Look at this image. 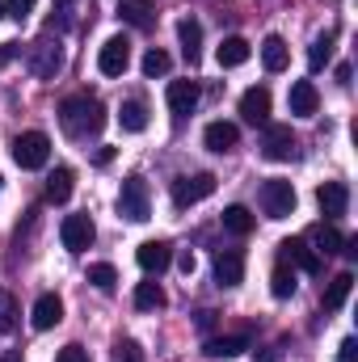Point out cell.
Segmentation results:
<instances>
[{
    "label": "cell",
    "mask_w": 358,
    "mask_h": 362,
    "mask_svg": "<svg viewBox=\"0 0 358 362\" xmlns=\"http://www.w3.org/2000/svg\"><path fill=\"white\" fill-rule=\"evenodd\" d=\"M198 97H202L198 81H169V89H165V101H169V110H173L178 118L198 105Z\"/></svg>",
    "instance_id": "9a60e30c"
},
{
    "label": "cell",
    "mask_w": 358,
    "mask_h": 362,
    "mask_svg": "<svg viewBox=\"0 0 358 362\" xmlns=\"http://www.w3.org/2000/svg\"><path fill=\"white\" fill-rule=\"evenodd\" d=\"M278 253H282V262H287V266H299L304 274H321V253H316V249H308V240H282V245H278Z\"/></svg>",
    "instance_id": "7c38bea8"
},
{
    "label": "cell",
    "mask_w": 358,
    "mask_h": 362,
    "mask_svg": "<svg viewBox=\"0 0 358 362\" xmlns=\"http://www.w3.org/2000/svg\"><path fill=\"white\" fill-rule=\"evenodd\" d=\"M13 160H17L21 169H42V165L51 160V139H47L42 131H21V135L13 139Z\"/></svg>",
    "instance_id": "277c9868"
},
{
    "label": "cell",
    "mask_w": 358,
    "mask_h": 362,
    "mask_svg": "<svg viewBox=\"0 0 358 362\" xmlns=\"http://www.w3.org/2000/svg\"><path fill=\"white\" fill-rule=\"evenodd\" d=\"M118 215H127L131 223H144L152 215V194H148V181L144 177H127L118 189Z\"/></svg>",
    "instance_id": "3957f363"
},
{
    "label": "cell",
    "mask_w": 358,
    "mask_h": 362,
    "mask_svg": "<svg viewBox=\"0 0 358 362\" xmlns=\"http://www.w3.org/2000/svg\"><path fill=\"white\" fill-rule=\"evenodd\" d=\"M245 350H249V337H245V333L211 337V341H207V354H211V358H236V354H245Z\"/></svg>",
    "instance_id": "603a6c76"
},
{
    "label": "cell",
    "mask_w": 358,
    "mask_h": 362,
    "mask_svg": "<svg viewBox=\"0 0 358 362\" xmlns=\"http://www.w3.org/2000/svg\"><path fill=\"white\" fill-rule=\"evenodd\" d=\"M258 362H278V350H266V354H262Z\"/></svg>",
    "instance_id": "7bdbcfd3"
},
{
    "label": "cell",
    "mask_w": 358,
    "mask_h": 362,
    "mask_svg": "<svg viewBox=\"0 0 358 362\" xmlns=\"http://www.w3.org/2000/svg\"><path fill=\"white\" fill-rule=\"evenodd\" d=\"M0 362H21V350H8V354H4Z\"/></svg>",
    "instance_id": "b9f144b4"
},
{
    "label": "cell",
    "mask_w": 358,
    "mask_h": 362,
    "mask_svg": "<svg viewBox=\"0 0 358 362\" xmlns=\"http://www.w3.org/2000/svg\"><path fill=\"white\" fill-rule=\"evenodd\" d=\"M337 362H358V341L354 337H346V341L337 346Z\"/></svg>",
    "instance_id": "74e56055"
},
{
    "label": "cell",
    "mask_w": 358,
    "mask_h": 362,
    "mask_svg": "<svg viewBox=\"0 0 358 362\" xmlns=\"http://www.w3.org/2000/svg\"><path fill=\"white\" fill-rule=\"evenodd\" d=\"M316 105H321V93H316L312 81H295V85H291V114L312 118V114H316Z\"/></svg>",
    "instance_id": "ffe728a7"
},
{
    "label": "cell",
    "mask_w": 358,
    "mask_h": 362,
    "mask_svg": "<svg viewBox=\"0 0 358 362\" xmlns=\"http://www.w3.org/2000/svg\"><path fill=\"white\" fill-rule=\"evenodd\" d=\"M72 181H76L72 177V169L59 165V169L47 177V202H68V198H72Z\"/></svg>",
    "instance_id": "4316f807"
},
{
    "label": "cell",
    "mask_w": 358,
    "mask_h": 362,
    "mask_svg": "<svg viewBox=\"0 0 358 362\" xmlns=\"http://www.w3.org/2000/svg\"><path fill=\"white\" fill-rule=\"evenodd\" d=\"M202 144H207L211 152H232V148L241 144V131H236V122H211V127L202 131Z\"/></svg>",
    "instance_id": "ac0fdd59"
},
{
    "label": "cell",
    "mask_w": 358,
    "mask_h": 362,
    "mask_svg": "<svg viewBox=\"0 0 358 362\" xmlns=\"http://www.w3.org/2000/svg\"><path fill=\"white\" fill-rule=\"evenodd\" d=\"M211 194H215V173H194V177L173 181V206H178V211L202 202V198H211Z\"/></svg>",
    "instance_id": "52a82bcc"
},
{
    "label": "cell",
    "mask_w": 358,
    "mask_h": 362,
    "mask_svg": "<svg viewBox=\"0 0 358 362\" xmlns=\"http://www.w3.org/2000/svg\"><path fill=\"white\" fill-rule=\"evenodd\" d=\"M295 131L291 127H278V122H266V135H262V156L266 160H295Z\"/></svg>",
    "instance_id": "ba28073f"
},
{
    "label": "cell",
    "mask_w": 358,
    "mask_h": 362,
    "mask_svg": "<svg viewBox=\"0 0 358 362\" xmlns=\"http://www.w3.org/2000/svg\"><path fill=\"white\" fill-rule=\"evenodd\" d=\"M118 122H122V131L139 135V131L148 127V110H144V101H122V114H118Z\"/></svg>",
    "instance_id": "f546056e"
},
{
    "label": "cell",
    "mask_w": 358,
    "mask_h": 362,
    "mask_svg": "<svg viewBox=\"0 0 358 362\" xmlns=\"http://www.w3.org/2000/svg\"><path fill=\"white\" fill-rule=\"evenodd\" d=\"M0 17H4V0H0Z\"/></svg>",
    "instance_id": "ee69618b"
},
{
    "label": "cell",
    "mask_w": 358,
    "mask_h": 362,
    "mask_svg": "<svg viewBox=\"0 0 358 362\" xmlns=\"http://www.w3.org/2000/svg\"><path fill=\"white\" fill-rule=\"evenodd\" d=\"M350 291H354V274H350V270H342L337 278H329L325 299H321V303H325V312H337V308L350 299Z\"/></svg>",
    "instance_id": "44dd1931"
},
{
    "label": "cell",
    "mask_w": 358,
    "mask_h": 362,
    "mask_svg": "<svg viewBox=\"0 0 358 362\" xmlns=\"http://www.w3.org/2000/svg\"><path fill=\"white\" fill-rule=\"evenodd\" d=\"M178 38H181V55H185L190 64H198V59H202V25H198V17H181Z\"/></svg>",
    "instance_id": "e0dca14e"
},
{
    "label": "cell",
    "mask_w": 358,
    "mask_h": 362,
    "mask_svg": "<svg viewBox=\"0 0 358 362\" xmlns=\"http://www.w3.org/2000/svg\"><path fill=\"white\" fill-rule=\"evenodd\" d=\"M93 236H97V232H93L89 215H68V219L59 223V240H64L68 253H85V249L93 245Z\"/></svg>",
    "instance_id": "9c48e42d"
},
{
    "label": "cell",
    "mask_w": 358,
    "mask_h": 362,
    "mask_svg": "<svg viewBox=\"0 0 358 362\" xmlns=\"http://www.w3.org/2000/svg\"><path fill=\"white\" fill-rule=\"evenodd\" d=\"M316 202H321V211H325L329 219H342L346 206H350V189H346V181H325V185L316 189Z\"/></svg>",
    "instance_id": "4fadbf2b"
},
{
    "label": "cell",
    "mask_w": 358,
    "mask_h": 362,
    "mask_svg": "<svg viewBox=\"0 0 358 362\" xmlns=\"http://www.w3.org/2000/svg\"><path fill=\"white\" fill-rule=\"evenodd\" d=\"M59 127L72 139H89V135H97L105 127V105L97 97H89V93H76V97H68L59 105Z\"/></svg>",
    "instance_id": "6da1fadb"
},
{
    "label": "cell",
    "mask_w": 358,
    "mask_h": 362,
    "mask_svg": "<svg viewBox=\"0 0 358 362\" xmlns=\"http://www.w3.org/2000/svg\"><path fill=\"white\" fill-rule=\"evenodd\" d=\"M169 68H173V59H169L161 47H152V51L144 55V76H152V81H156V76H165Z\"/></svg>",
    "instance_id": "d6a6232c"
},
{
    "label": "cell",
    "mask_w": 358,
    "mask_h": 362,
    "mask_svg": "<svg viewBox=\"0 0 358 362\" xmlns=\"http://www.w3.org/2000/svg\"><path fill=\"white\" fill-rule=\"evenodd\" d=\"M258 202H262L266 219H287V215H295V185L282 177H270L258 189Z\"/></svg>",
    "instance_id": "7a4b0ae2"
},
{
    "label": "cell",
    "mask_w": 358,
    "mask_h": 362,
    "mask_svg": "<svg viewBox=\"0 0 358 362\" xmlns=\"http://www.w3.org/2000/svg\"><path fill=\"white\" fill-rule=\"evenodd\" d=\"M13 55H17V42H4V47H0V68H4Z\"/></svg>",
    "instance_id": "ab89813d"
},
{
    "label": "cell",
    "mask_w": 358,
    "mask_h": 362,
    "mask_svg": "<svg viewBox=\"0 0 358 362\" xmlns=\"http://www.w3.org/2000/svg\"><path fill=\"white\" fill-rule=\"evenodd\" d=\"M118 17H122L127 25H135V30H148V25L156 21V13H152L148 0H122V4H118Z\"/></svg>",
    "instance_id": "7402d4cb"
},
{
    "label": "cell",
    "mask_w": 358,
    "mask_h": 362,
    "mask_svg": "<svg viewBox=\"0 0 358 362\" xmlns=\"http://www.w3.org/2000/svg\"><path fill=\"white\" fill-rule=\"evenodd\" d=\"M135 262H139L144 274H156V278H161V274L173 266V249H169L165 240H144V245L135 249Z\"/></svg>",
    "instance_id": "30bf717a"
},
{
    "label": "cell",
    "mask_w": 358,
    "mask_h": 362,
    "mask_svg": "<svg viewBox=\"0 0 358 362\" xmlns=\"http://www.w3.org/2000/svg\"><path fill=\"white\" fill-rule=\"evenodd\" d=\"M211 270H215L219 286H241L245 282V257H241V249H219Z\"/></svg>",
    "instance_id": "8fae6325"
},
{
    "label": "cell",
    "mask_w": 358,
    "mask_h": 362,
    "mask_svg": "<svg viewBox=\"0 0 358 362\" xmlns=\"http://www.w3.org/2000/svg\"><path fill=\"white\" fill-rule=\"evenodd\" d=\"M17 329V303L8 291H0V333H13Z\"/></svg>",
    "instance_id": "836d02e7"
},
{
    "label": "cell",
    "mask_w": 358,
    "mask_h": 362,
    "mask_svg": "<svg viewBox=\"0 0 358 362\" xmlns=\"http://www.w3.org/2000/svg\"><path fill=\"white\" fill-rule=\"evenodd\" d=\"M262 64H266V72H282L291 64V51H287V42L278 34H270L266 42H262Z\"/></svg>",
    "instance_id": "cb8c5ba5"
},
{
    "label": "cell",
    "mask_w": 358,
    "mask_h": 362,
    "mask_svg": "<svg viewBox=\"0 0 358 362\" xmlns=\"http://www.w3.org/2000/svg\"><path fill=\"white\" fill-rule=\"evenodd\" d=\"M97 68H101V76H122L131 68V38L127 34L105 38L101 51H97Z\"/></svg>",
    "instance_id": "5b68a950"
},
{
    "label": "cell",
    "mask_w": 358,
    "mask_h": 362,
    "mask_svg": "<svg viewBox=\"0 0 358 362\" xmlns=\"http://www.w3.org/2000/svg\"><path fill=\"white\" fill-rule=\"evenodd\" d=\"M114 362H144V354H139V346H135V341H122Z\"/></svg>",
    "instance_id": "8d00e7d4"
},
{
    "label": "cell",
    "mask_w": 358,
    "mask_h": 362,
    "mask_svg": "<svg viewBox=\"0 0 358 362\" xmlns=\"http://www.w3.org/2000/svg\"><path fill=\"white\" fill-rule=\"evenodd\" d=\"M329 59H333V30H325V34H316V38H312V47H308V68H312V72H321Z\"/></svg>",
    "instance_id": "d4e9b609"
},
{
    "label": "cell",
    "mask_w": 358,
    "mask_h": 362,
    "mask_svg": "<svg viewBox=\"0 0 358 362\" xmlns=\"http://www.w3.org/2000/svg\"><path fill=\"white\" fill-rule=\"evenodd\" d=\"M312 240H316V253H325V257H329V253H342V245H346V236H342L333 223H321V228L312 232Z\"/></svg>",
    "instance_id": "4dcf8cb0"
},
{
    "label": "cell",
    "mask_w": 358,
    "mask_h": 362,
    "mask_svg": "<svg viewBox=\"0 0 358 362\" xmlns=\"http://www.w3.org/2000/svg\"><path fill=\"white\" fill-rule=\"evenodd\" d=\"M30 72L38 76V81H51V76H59V68H64V47H59V38L51 42V38H42V42H34L30 47Z\"/></svg>",
    "instance_id": "8992f818"
},
{
    "label": "cell",
    "mask_w": 358,
    "mask_h": 362,
    "mask_svg": "<svg viewBox=\"0 0 358 362\" xmlns=\"http://www.w3.org/2000/svg\"><path fill=\"white\" fill-rule=\"evenodd\" d=\"M215 325V312H198V329H211Z\"/></svg>",
    "instance_id": "60d3db41"
},
{
    "label": "cell",
    "mask_w": 358,
    "mask_h": 362,
    "mask_svg": "<svg viewBox=\"0 0 358 362\" xmlns=\"http://www.w3.org/2000/svg\"><path fill=\"white\" fill-rule=\"evenodd\" d=\"M169 299H165V291H161V282H139L135 286V308L139 312H156V308H165Z\"/></svg>",
    "instance_id": "f1b7e54d"
},
{
    "label": "cell",
    "mask_w": 358,
    "mask_h": 362,
    "mask_svg": "<svg viewBox=\"0 0 358 362\" xmlns=\"http://www.w3.org/2000/svg\"><path fill=\"white\" fill-rule=\"evenodd\" d=\"M55 362H89V354H85V346H64L55 354Z\"/></svg>",
    "instance_id": "d590c367"
},
{
    "label": "cell",
    "mask_w": 358,
    "mask_h": 362,
    "mask_svg": "<svg viewBox=\"0 0 358 362\" xmlns=\"http://www.w3.org/2000/svg\"><path fill=\"white\" fill-rule=\"evenodd\" d=\"M224 228H228L232 236H249V232L258 228V219H253L249 206H228V211H224Z\"/></svg>",
    "instance_id": "484cf974"
},
{
    "label": "cell",
    "mask_w": 358,
    "mask_h": 362,
    "mask_svg": "<svg viewBox=\"0 0 358 362\" xmlns=\"http://www.w3.org/2000/svg\"><path fill=\"white\" fill-rule=\"evenodd\" d=\"M89 282L97 286V291H105V295H110V291L118 286V270H114L110 262H97V266H89Z\"/></svg>",
    "instance_id": "1f68e13d"
},
{
    "label": "cell",
    "mask_w": 358,
    "mask_h": 362,
    "mask_svg": "<svg viewBox=\"0 0 358 362\" xmlns=\"http://www.w3.org/2000/svg\"><path fill=\"white\" fill-rule=\"evenodd\" d=\"M241 114H245V122L266 127L270 122V89L266 85H258V89H249L245 97H241Z\"/></svg>",
    "instance_id": "2e32d148"
},
{
    "label": "cell",
    "mask_w": 358,
    "mask_h": 362,
    "mask_svg": "<svg viewBox=\"0 0 358 362\" xmlns=\"http://www.w3.org/2000/svg\"><path fill=\"white\" fill-rule=\"evenodd\" d=\"M249 55H253V47H249V42H245L241 34L224 38V42H219V51H215L219 68H241V64H249Z\"/></svg>",
    "instance_id": "d6986e66"
},
{
    "label": "cell",
    "mask_w": 358,
    "mask_h": 362,
    "mask_svg": "<svg viewBox=\"0 0 358 362\" xmlns=\"http://www.w3.org/2000/svg\"><path fill=\"white\" fill-rule=\"evenodd\" d=\"M178 266H181V274H185V278L194 274V253H190V249H185V253L178 257Z\"/></svg>",
    "instance_id": "f35d334b"
},
{
    "label": "cell",
    "mask_w": 358,
    "mask_h": 362,
    "mask_svg": "<svg viewBox=\"0 0 358 362\" xmlns=\"http://www.w3.org/2000/svg\"><path fill=\"white\" fill-rule=\"evenodd\" d=\"M270 291H274V299H291L295 295V266L278 262L274 274H270Z\"/></svg>",
    "instance_id": "83f0119b"
},
{
    "label": "cell",
    "mask_w": 358,
    "mask_h": 362,
    "mask_svg": "<svg viewBox=\"0 0 358 362\" xmlns=\"http://www.w3.org/2000/svg\"><path fill=\"white\" fill-rule=\"evenodd\" d=\"M64 320V299L59 295H38V303H34V312H30V325L38 329V333H47V329H55Z\"/></svg>",
    "instance_id": "5bb4252c"
},
{
    "label": "cell",
    "mask_w": 358,
    "mask_h": 362,
    "mask_svg": "<svg viewBox=\"0 0 358 362\" xmlns=\"http://www.w3.org/2000/svg\"><path fill=\"white\" fill-rule=\"evenodd\" d=\"M34 4H38V0H8V4H4V13H8L13 21H25V17L34 13Z\"/></svg>",
    "instance_id": "e575fe53"
}]
</instances>
